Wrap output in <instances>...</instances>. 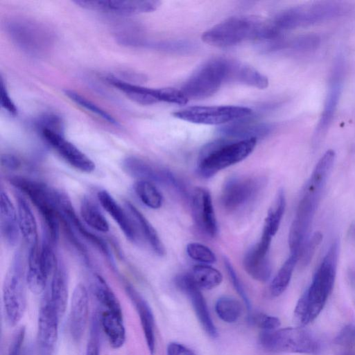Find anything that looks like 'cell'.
<instances>
[{
  "label": "cell",
  "instance_id": "obj_1",
  "mask_svg": "<svg viewBox=\"0 0 355 355\" xmlns=\"http://www.w3.org/2000/svg\"><path fill=\"white\" fill-rule=\"evenodd\" d=\"M339 255V241L329 246L318 268L309 287L298 300L294 320L300 327L313 321L322 311L333 289Z\"/></svg>",
  "mask_w": 355,
  "mask_h": 355
},
{
  "label": "cell",
  "instance_id": "obj_2",
  "mask_svg": "<svg viewBox=\"0 0 355 355\" xmlns=\"http://www.w3.org/2000/svg\"><path fill=\"white\" fill-rule=\"evenodd\" d=\"M279 37L270 22L248 15L231 17L202 35L203 42L218 48L234 46L248 40L277 41Z\"/></svg>",
  "mask_w": 355,
  "mask_h": 355
},
{
  "label": "cell",
  "instance_id": "obj_3",
  "mask_svg": "<svg viewBox=\"0 0 355 355\" xmlns=\"http://www.w3.org/2000/svg\"><path fill=\"white\" fill-rule=\"evenodd\" d=\"M257 143V138L236 141L221 139L206 144L199 154L198 175L209 178L220 171L241 162L253 152Z\"/></svg>",
  "mask_w": 355,
  "mask_h": 355
},
{
  "label": "cell",
  "instance_id": "obj_4",
  "mask_svg": "<svg viewBox=\"0 0 355 355\" xmlns=\"http://www.w3.org/2000/svg\"><path fill=\"white\" fill-rule=\"evenodd\" d=\"M350 6L341 1H322L290 8L278 13L270 24L279 33L346 15Z\"/></svg>",
  "mask_w": 355,
  "mask_h": 355
},
{
  "label": "cell",
  "instance_id": "obj_5",
  "mask_svg": "<svg viewBox=\"0 0 355 355\" xmlns=\"http://www.w3.org/2000/svg\"><path fill=\"white\" fill-rule=\"evenodd\" d=\"M10 183L31 200L44 222L45 234L55 244L60 233V198L62 191L34 180L11 178Z\"/></svg>",
  "mask_w": 355,
  "mask_h": 355
},
{
  "label": "cell",
  "instance_id": "obj_6",
  "mask_svg": "<svg viewBox=\"0 0 355 355\" xmlns=\"http://www.w3.org/2000/svg\"><path fill=\"white\" fill-rule=\"evenodd\" d=\"M27 256L18 249L4 278L2 298L5 318L10 326H15L22 318L26 307Z\"/></svg>",
  "mask_w": 355,
  "mask_h": 355
},
{
  "label": "cell",
  "instance_id": "obj_7",
  "mask_svg": "<svg viewBox=\"0 0 355 355\" xmlns=\"http://www.w3.org/2000/svg\"><path fill=\"white\" fill-rule=\"evenodd\" d=\"M259 340L264 350L274 354H315L319 350L315 337L300 326L263 331Z\"/></svg>",
  "mask_w": 355,
  "mask_h": 355
},
{
  "label": "cell",
  "instance_id": "obj_8",
  "mask_svg": "<svg viewBox=\"0 0 355 355\" xmlns=\"http://www.w3.org/2000/svg\"><path fill=\"white\" fill-rule=\"evenodd\" d=\"M6 31L21 50L33 56L44 55L54 42V35L49 28L26 18L11 19L6 23Z\"/></svg>",
  "mask_w": 355,
  "mask_h": 355
},
{
  "label": "cell",
  "instance_id": "obj_9",
  "mask_svg": "<svg viewBox=\"0 0 355 355\" xmlns=\"http://www.w3.org/2000/svg\"><path fill=\"white\" fill-rule=\"evenodd\" d=\"M228 59L215 58L202 64L183 84L181 91L188 99H202L216 93L227 83Z\"/></svg>",
  "mask_w": 355,
  "mask_h": 355
},
{
  "label": "cell",
  "instance_id": "obj_10",
  "mask_svg": "<svg viewBox=\"0 0 355 355\" xmlns=\"http://www.w3.org/2000/svg\"><path fill=\"white\" fill-rule=\"evenodd\" d=\"M252 113L251 109L243 106H193L178 110L173 116L193 123L223 125L248 118Z\"/></svg>",
  "mask_w": 355,
  "mask_h": 355
},
{
  "label": "cell",
  "instance_id": "obj_11",
  "mask_svg": "<svg viewBox=\"0 0 355 355\" xmlns=\"http://www.w3.org/2000/svg\"><path fill=\"white\" fill-rule=\"evenodd\" d=\"M123 170L132 177L172 188L187 198L188 192L183 182L170 170L142 158L129 156L123 161Z\"/></svg>",
  "mask_w": 355,
  "mask_h": 355
},
{
  "label": "cell",
  "instance_id": "obj_12",
  "mask_svg": "<svg viewBox=\"0 0 355 355\" xmlns=\"http://www.w3.org/2000/svg\"><path fill=\"white\" fill-rule=\"evenodd\" d=\"M263 185V179L259 177H231L223 187L221 205L230 211L241 209L257 196Z\"/></svg>",
  "mask_w": 355,
  "mask_h": 355
},
{
  "label": "cell",
  "instance_id": "obj_13",
  "mask_svg": "<svg viewBox=\"0 0 355 355\" xmlns=\"http://www.w3.org/2000/svg\"><path fill=\"white\" fill-rule=\"evenodd\" d=\"M345 76V60L339 55L334 60L329 76L323 110L314 132L315 144L319 142L329 127L340 98Z\"/></svg>",
  "mask_w": 355,
  "mask_h": 355
},
{
  "label": "cell",
  "instance_id": "obj_14",
  "mask_svg": "<svg viewBox=\"0 0 355 355\" xmlns=\"http://www.w3.org/2000/svg\"><path fill=\"white\" fill-rule=\"evenodd\" d=\"M272 239V236L263 231L259 243L245 253L243 260L246 272L252 279L261 282H267L271 275L269 250Z\"/></svg>",
  "mask_w": 355,
  "mask_h": 355
},
{
  "label": "cell",
  "instance_id": "obj_15",
  "mask_svg": "<svg viewBox=\"0 0 355 355\" xmlns=\"http://www.w3.org/2000/svg\"><path fill=\"white\" fill-rule=\"evenodd\" d=\"M42 137L73 168L91 173L95 169L94 162L75 145L67 140L63 133L46 129L39 130Z\"/></svg>",
  "mask_w": 355,
  "mask_h": 355
},
{
  "label": "cell",
  "instance_id": "obj_16",
  "mask_svg": "<svg viewBox=\"0 0 355 355\" xmlns=\"http://www.w3.org/2000/svg\"><path fill=\"white\" fill-rule=\"evenodd\" d=\"M60 318L46 293L38 315L37 339L41 355L51 354L58 339Z\"/></svg>",
  "mask_w": 355,
  "mask_h": 355
},
{
  "label": "cell",
  "instance_id": "obj_17",
  "mask_svg": "<svg viewBox=\"0 0 355 355\" xmlns=\"http://www.w3.org/2000/svg\"><path fill=\"white\" fill-rule=\"evenodd\" d=\"M175 283L176 286L189 297L199 322L205 332L211 338H216L218 331L211 318L205 299L190 274L178 275Z\"/></svg>",
  "mask_w": 355,
  "mask_h": 355
},
{
  "label": "cell",
  "instance_id": "obj_18",
  "mask_svg": "<svg viewBox=\"0 0 355 355\" xmlns=\"http://www.w3.org/2000/svg\"><path fill=\"white\" fill-rule=\"evenodd\" d=\"M191 211L198 229L214 237L218 233V225L210 193L202 187L194 189L191 197Z\"/></svg>",
  "mask_w": 355,
  "mask_h": 355
},
{
  "label": "cell",
  "instance_id": "obj_19",
  "mask_svg": "<svg viewBox=\"0 0 355 355\" xmlns=\"http://www.w3.org/2000/svg\"><path fill=\"white\" fill-rule=\"evenodd\" d=\"M79 6L90 10L114 14H139L155 10L161 4L159 1H73Z\"/></svg>",
  "mask_w": 355,
  "mask_h": 355
},
{
  "label": "cell",
  "instance_id": "obj_20",
  "mask_svg": "<svg viewBox=\"0 0 355 355\" xmlns=\"http://www.w3.org/2000/svg\"><path fill=\"white\" fill-rule=\"evenodd\" d=\"M89 314V297L86 287L78 284L73 290L69 317V329L72 338L78 340L84 334Z\"/></svg>",
  "mask_w": 355,
  "mask_h": 355
},
{
  "label": "cell",
  "instance_id": "obj_21",
  "mask_svg": "<svg viewBox=\"0 0 355 355\" xmlns=\"http://www.w3.org/2000/svg\"><path fill=\"white\" fill-rule=\"evenodd\" d=\"M98 199L103 209L117 223L125 236L132 243L138 242L140 236L128 211H125L106 190L98 192Z\"/></svg>",
  "mask_w": 355,
  "mask_h": 355
},
{
  "label": "cell",
  "instance_id": "obj_22",
  "mask_svg": "<svg viewBox=\"0 0 355 355\" xmlns=\"http://www.w3.org/2000/svg\"><path fill=\"white\" fill-rule=\"evenodd\" d=\"M0 232L7 245L14 246L17 244L20 234L17 210L3 189L0 193Z\"/></svg>",
  "mask_w": 355,
  "mask_h": 355
},
{
  "label": "cell",
  "instance_id": "obj_23",
  "mask_svg": "<svg viewBox=\"0 0 355 355\" xmlns=\"http://www.w3.org/2000/svg\"><path fill=\"white\" fill-rule=\"evenodd\" d=\"M125 290L139 314L149 352L153 355L155 351V335L152 310L145 299L132 286L127 285Z\"/></svg>",
  "mask_w": 355,
  "mask_h": 355
},
{
  "label": "cell",
  "instance_id": "obj_24",
  "mask_svg": "<svg viewBox=\"0 0 355 355\" xmlns=\"http://www.w3.org/2000/svg\"><path fill=\"white\" fill-rule=\"evenodd\" d=\"M17 210L20 234L28 247L38 245L37 225L31 207L24 196L17 192Z\"/></svg>",
  "mask_w": 355,
  "mask_h": 355
},
{
  "label": "cell",
  "instance_id": "obj_25",
  "mask_svg": "<svg viewBox=\"0 0 355 355\" xmlns=\"http://www.w3.org/2000/svg\"><path fill=\"white\" fill-rule=\"evenodd\" d=\"M227 82L239 83L258 89H265L268 85V78L257 69L230 59H228Z\"/></svg>",
  "mask_w": 355,
  "mask_h": 355
},
{
  "label": "cell",
  "instance_id": "obj_26",
  "mask_svg": "<svg viewBox=\"0 0 355 355\" xmlns=\"http://www.w3.org/2000/svg\"><path fill=\"white\" fill-rule=\"evenodd\" d=\"M47 294L51 304L61 318L65 312L67 304L68 279L65 267L59 261L51 275Z\"/></svg>",
  "mask_w": 355,
  "mask_h": 355
},
{
  "label": "cell",
  "instance_id": "obj_27",
  "mask_svg": "<svg viewBox=\"0 0 355 355\" xmlns=\"http://www.w3.org/2000/svg\"><path fill=\"white\" fill-rule=\"evenodd\" d=\"M125 205L140 237L144 239L155 253L160 257L164 256L166 253L165 248L154 227L134 205L126 201Z\"/></svg>",
  "mask_w": 355,
  "mask_h": 355
},
{
  "label": "cell",
  "instance_id": "obj_28",
  "mask_svg": "<svg viewBox=\"0 0 355 355\" xmlns=\"http://www.w3.org/2000/svg\"><path fill=\"white\" fill-rule=\"evenodd\" d=\"M106 80L137 103L146 105L161 102L160 89L148 88L129 83L113 76H107Z\"/></svg>",
  "mask_w": 355,
  "mask_h": 355
},
{
  "label": "cell",
  "instance_id": "obj_29",
  "mask_svg": "<svg viewBox=\"0 0 355 355\" xmlns=\"http://www.w3.org/2000/svg\"><path fill=\"white\" fill-rule=\"evenodd\" d=\"M40 246L28 248L27 254L26 281L29 289L35 294L42 293L46 288L49 277L40 261Z\"/></svg>",
  "mask_w": 355,
  "mask_h": 355
},
{
  "label": "cell",
  "instance_id": "obj_30",
  "mask_svg": "<svg viewBox=\"0 0 355 355\" xmlns=\"http://www.w3.org/2000/svg\"><path fill=\"white\" fill-rule=\"evenodd\" d=\"M99 318L101 326L110 346L113 349L121 347L125 341V329L123 313L102 310Z\"/></svg>",
  "mask_w": 355,
  "mask_h": 355
},
{
  "label": "cell",
  "instance_id": "obj_31",
  "mask_svg": "<svg viewBox=\"0 0 355 355\" xmlns=\"http://www.w3.org/2000/svg\"><path fill=\"white\" fill-rule=\"evenodd\" d=\"M246 118L235 121L221 127L220 132L228 137L238 140L257 138L268 135L270 127L268 125L249 121Z\"/></svg>",
  "mask_w": 355,
  "mask_h": 355
},
{
  "label": "cell",
  "instance_id": "obj_32",
  "mask_svg": "<svg viewBox=\"0 0 355 355\" xmlns=\"http://www.w3.org/2000/svg\"><path fill=\"white\" fill-rule=\"evenodd\" d=\"M92 291L103 308L102 310L122 313V309L117 297L101 275L94 276L92 283Z\"/></svg>",
  "mask_w": 355,
  "mask_h": 355
},
{
  "label": "cell",
  "instance_id": "obj_33",
  "mask_svg": "<svg viewBox=\"0 0 355 355\" xmlns=\"http://www.w3.org/2000/svg\"><path fill=\"white\" fill-rule=\"evenodd\" d=\"M80 215L84 222L92 229L107 232L109 223L97 205L89 198H83L80 206Z\"/></svg>",
  "mask_w": 355,
  "mask_h": 355
},
{
  "label": "cell",
  "instance_id": "obj_34",
  "mask_svg": "<svg viewBox=\"0 0 355 355\" xmlns=\"http://www.w3.org/2000/svg\"><path fill=\"white\" fill-rule=\"evenodd\" d=\"M298 260V254L291 253L278 270L270 286V292L273 297H278L286 291Z\"/></svg>",
  "mask_w": 355,
  "mask_h": 355
},
{
  "label": "cell",
  "instance_id": "obj_35",
  "mask_svg": "<svg viewBox=\"0 0 355 355\" xmlns=\"http://www.w3.org/2000/svg\"><path fill=\"white\" fill-rule=\"evenodd\" d=\"M190 275L200 288L212 289L223 281V275L219 270L205 264L193 266Z\"/></svg>",
  "mask_w": 355,
  "mask_h": 355
},
{
  "label": "cell",
  "instance_id": "obj_36",
  "mask_svg": "<svg viewBox=\"0 0 355 355\" xmlns=\"http://www.w3.org/2000/svg\"><path fill=\"white\" fill-rule=\"evenodd\" d=\"M286 209V196L284 189H280L275 201L268 209L263 231L272 237L277 232Z\"/></svg>",
  "mask_w": 355,
  "mask_h": 355
},
{
  "label": "cell",
  "instance_id": "obj_37",
  "mask_svg": "<svg viewBox=\"0 0 355 355\" xmlns=\"http://www.w3.org/2000/svg\"><path fill=\"white\" fill-rule=\"evenodd\" d=\"M135 191L140 200L148 207L157 209L162 205V196L154 183L139 180L134 184Z\"/></svg>",
  "mask_w": 355,
  "mask_h": 355
},
{
  "label": "cell",
  "instance_id": "obj_38",
  "mask_svg": "<svg viewBox=\"0 0 355 355\" xmlns=\"http://www.w3.org/2000/svg\"><path fill=\"white\" fill-rule=\"evenodd\" d=\"M241 303L231 297H221L215 304V311L217 315L227 323L235 322L241 316Z\"/></svg>",
  "mask_w": 355,
  "mask_h": 355
},
{
  "label": "cell",
  "instance_id": "obj_39",
  "mask_svg": "<svg viewBox=\"0 0 355 355\" xmlns=\"http://www.w3.org/2000/svg\"><path fill=\"white\" fill-rule=\"evenodd\" d=\"M66 96H67L72 101L76 103L77 105H79L82 107L85 108L87 110H89L92 113L98 115L99 117H101L104 120L108 121L109 123L114 125H117L116 121L107 112L104 110L101 109L94 103H93L89 100L87 99L84 96H82L79 94L76 93L72 90H65L64 91Z\"/></svg>",
  "mask_w": 355,
  "mask_h": 355
},
{
  "label": "cell",
  "instance_id": "obj_40",
  "mask_svg": "<svg viewBox=\"0 0 355 355\" xmlns=\"http://www.w3.org/2000/svg\"><path fill=\"white\" fill-rule=\"evenodd\" d=\"M187 253L192 259L203 263H213L216 261V257L207 246L193 242L187 244Z\"/></svg>",
  "mask_w": 355,
  "mask_h": 355
},
{
  "label": "cell",
  "instance_id": "obj_41",
  "mask_svg": "<svg viewBox=\"0 0 355 355\" xmlns=\"http://www.w3.org/2000/svg\"><path fill=\"white\" fill-rule=\"evenodd\" d=\"M320 42V37L318 35L306 34L291 40L289 46L293 51L306 53L316 50Z\"/></svg>",
  "mask_w": 355,
  "mask_h": 355
},
{
  "label": "cell",
  "instance_id": "obj_42",
  "mask_svg": "<svg viewBox=\"0 0 355 355\" xmlns=\"http://www.w3.org/2000/svg\"><path fill=\"white\" fill-rule=\"evenodd\" d=\"M248 321L252 325L262 329L263 331L277 329L281 324L278 318L260 312L250 313Z\"/></svg>",
  "mask_w": 355,
  "mask_h": 355
},
{
  "label": "cell",
  "instance_id": "obj_43",
  "mask_svg": "<svg viewBox=\"0 0 355 355\" xmlns=\"http://www.w3.org/2000/svg\"><path fill=\"white\" fill-rule=\"evenodd\" d=\"M322 239V234L320 232H317L306 240L299 254L298 261L300 260L302 264L304 266L309 264Z\"/></svg>",
  "mask_w": 355,
  "mask_h": 355
},
{
  "label": "cell",
  "instance_id": "obj_44",
  "mask_svg": "<svg viewBox=\"0 0 355 355\" xmlns=\"http://www.w3.org/2000/svg\"><path fill=\"white\" fill-rule=\"evenodd\" d=\"M26 329L20 327L13 334L8 346L7 355H28L25 345Z\"/></svg>",
  "mask_w": 355,
  "mask_h": 355
},
{
  "label": "cell",
  "instance_id": "obj_45",
  "mask_svg": "<svg viewBox=\"0 0 355 355\" xmlns=\"http://www.w3.org/2000/svg\"><path fill=\"white\" fill-rule=\"evenodd\" d=\"M224 266L226 268V270L230 277V279H231V282L234 289L242 298L246 308L248 310V313H250L251 312V305L250 300L248 297V295L244 289L242 283L241 282L240 279L239 278L232 263H230V260L227 258H224Z\"/></svg>",
  "mask_w": 355,
  "mask_h": 355
},
{
  "label": "cell",
  "instance_id": "obj_46",
  "mask_svg": "<svg viewBox=\"0 0 355 355\" xmlns=\"http://www.w3.org/2000/svg\"><path fill=\"white\" fill-rule=\"evenodd\" d=\"M99 322V318L95 315L92 322L91 331L87 345L85 355H100Z\"/></svg>",
  "mask_w": 355,
  "mask_h": 355
},
{
  "label": "cell",
  "instance_id": "obj_47",
  "mask_svg": "<svg viewBox=\"0 0 355 355\" xmlns=\"http://www.w3.org/2000/svg\"><path fill=\"white\" fill-rule=\"evenodd\" d=\"M334 343L345 348H352L355 346V324L345 326L337 334Z\"/></svg>",
  "mask_w": 355,
  "mask_h": 355
},
{
  "label": "cell",
  "instance_id": "obj_48",
  "mask_svg": "<svg viewBox=\"0 0 355 355\" xmlns=\"http://www.w3.org/2000/svg\"><path fill=\"white\" fill-rule=\"evenodd\" d=\"M1 106L12 115L17 114V108L10 97L3 78H1Z\"/></svg>",
  "mask_w": 355,
  "mask_h": 355
},
{
  "label": "cell",
  "instance_id": "obj_49",
  "mask_svg": "<svg viewBox=\"0 0 355 355\" xmlns=\"http://www.w3.org/2000/svg\"><path fill=\"white\" fill-rule=\"evenodd\" d=\"M166 353L167 355H195L191 349L176 342L168 343Z\"/></svg>",
  "mask_w": 355,
  "mask_h": 355
},
{
  "label": "cell",
  "instance_id": "obj_50",
  "mask_svg": "<svg viewBox=\"0 0 355 355\" xmlns=\"http://www.w3.org/2000/svg\"><path fill=\"white\" fill-rule=\"evenodd\" d=\"M20 164L19 159L14 155L6 153L1 155V165L8 169L18 168Z\"/></svg>",
  "mask_w": 355,
  "mask_h": 355
},
{
  "label": "cell",
  "instance_id": "obj_51",
  "mask_svg": "<svg viewBox=\"0 0 355 355\" xmlns=\"http://www.w3.org/2000/svg\"><path fill=\"white\" fill-rule=\"evenodd\" d=\"M345 355H355V352H349Z\"/></svg>",
  "mask_w": 355,
  "mask_h": 355
}]
</instances>
